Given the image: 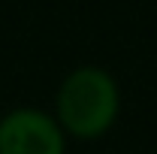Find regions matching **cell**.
I'll return each instance as SVG.
<instances>
[{
	"label": "cell",
	"mask_w": 157,
	"mask_h": 154,
	"mask_svg": "<svg viewBox=\"0 0 157 154\" xmlns=\"http://www.w3.org/2000/svg\"><path fill=\"white\" fill-rule=\"evenodd\" d=\"M121 94L115 79L106 70L82 67L60 85L58 94V124L78 139L103 136L118 118Z\"/></svg>",
	"instance_id": "cell-1"
},
{
	"label": "cell",
	"mask_w": 157,
	"mask_h": 154,
	"mask_svg": "<svg viewBox=\"0 0 157 154\" xmlns=\"http://www.w3.org/2000/svg\"><path fill=\"white\" fill-rule=\"evenodd\" d=\"M63 127L45 112L15 109L0 121V154H63Z\"/></svg>",
	"instance_id": "cell-2"
}]
</instances>
